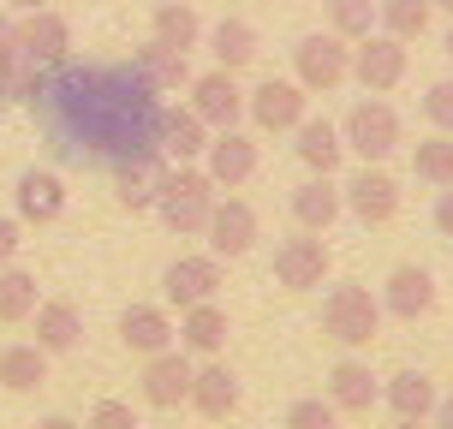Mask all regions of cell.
Masks as SVG:
<instances>
[{
	"mask_svg": "<svg viewBox=\"0 0 453 429\" xmlns=\"http://www.w3.org/2000/svg\"><path fill=\"white\" fill-rule=\"evenodd\" d=\"M30 108L42 113L48 143L66 161L90 167H126L137 156H156L161 96L119 60H60L48 66Z\"/></svg>",
	"mask_w": 453,
	"mask_h": 429,
	"instance_id": "cell-1",
	"label": "cell"
},
{
	"mask_svg": "<svg viewBox=\"0 0 453 429\" xmlns=\"http://www.w3.org/2000/svg\"><path fill=\"white\" fill-rule=\"evenodd\" d=\"M209 209H215V185H209L203 167H191V161H167L161 191H156V215L167 221V233H180V239L203 233Z\"/></svg>",
	"mask_w": 453,
	"mask_h": 429,
	"instance_id": "cell-2",
	"label": "cell"
},
{
	"mask_svg": "<svg viewBox=\"0 0 453 429\" xmlns=\"http://www.w3.org/2000/svg\"><path fill=\"white\" fill-rule=\"evenodd\" d=\"M340 143L358 161H388L406 143V132H400V113L388 108L382 96H370V102H352V113L340 119Z\"/></svg>",
	"mask_w": 453,
	"mask_h": 429,
	"instance_id": "cell-3",
	"label": "cell"
},
{
	"mask_svg": "<svg viewBox=\"0 0 453 429\" xmlns=\"http://www.w3.org/2000/svg\"><path fill=\"white\" fill-rule=\"evenodd\" d=\"M293 84L298 90H311V96H328V90H340L346 78H352V48L340 42L334 30H317V36H298V48H293Z\"/></svg>",
	"mask_w": 453,
	"mask_h": 429,
	"instance_id": "cell-4",
	"label": "cell"
},
{
	"mask_svg": "<svg viewBox=\"0 0 453 429\" xmlns=\"http://www.w3.org/2000/svg\"><path fill=\"white\" fill-rule=\"evenodd\" d=\"M382 328V298H370V287H334L322 298V334L340 346H370Z\"/></svg>",
	"mask_w": 453,
	"mask_h": 429,
	"instance_id": "cell-5",
	"label": "cell"
},
{
	"mask_svg": "<svg viewBox=\"0 0 453 429\" xmlns=\"http://www.w3.org/2000/svg\"><path fill=\"white\" fill-rule=\"evenodd\" d=\"M340 203L352 209L364 226H388L400 215V185H394V173H388L382 161H364L358 173L340 185Z\"/></svg>",
	"mask_w": 453,
	"mask_h": 429,
	"instance_id": "cell-6",
	"label": "cell"
},
{
	"mask_svg": "<svg viewBox=\"0 0 453 429\" xmlns=\"http://www.w3.org/2000/svg\"><path fill=\"white\" fill-rule=\"evenodd\" d=\"M185 90H191V102H185V108L197 113L209 132H233V126L245 119V90L233 84V72H221V66H215V72H197Z\"/></svg>",
	"mask_w": 453,
	"mask_h": 429,
	"instance_id": "cell-7",
	"label": "cell"
},
{
	"mask_svg": "<svg viewBox=\"0 0 453 429\" xmlns=\"http://www.w3.org/2000/svg\"><path fill=\"white\" fill-rule=\"evenodd\" d=\"M19 54L30 60V66H60V60H72V24L66 12H54V6H42V12H24L19 19Z\"/></svg>",
	"mask_w": 453,
	"mask_h": 429,
	"instance_id": "cell-8",
	"label": "cell"
},
{
	"mask_svg": "<svg viewBox=\"0 0 453 429\" xmlns=\"http://www.w3.org/2000/svg\"><path fill=\"white\" fill-rule=\"evenodd\" d=\"M328 269H334V257H328V245H322V233L287 239V245L274 250V280H280L287 293H311V287H322Z\"/></svg>",
	"mask_w": 453,
	"mask_h": 429,
	"instance_id": "cell-9",
	"label": "cell"
},
{
	"mask_svg": "<svg viewBox=\"0 0 453 429\" xmlns=\"http://www.w3.org/2000/svg\"><path fill=\"white\" fill-rule=\"evenodd\" d=\"M406 42H394V36H364L352 48V78H358L370 96H388L394 84H406Z\"/></svg>",
	"mask_w": 453,
	"mask_h": 429,
	"instance_id": "cell-10",
	"label": "cell"
},
{
	"mask_svg": "<svg viewBox=\"0 0 453 429\" xmlns=\"http://www.w3.org/2000/svg\"><path fill=\"white\" fill-rule=\"evenodd\" d=\"M257 161H263V156H257V143L233 126V132H215V137H209L203 173H209V185H215V191H239V185L257 173Z\"/></svg>",
	"mask_w": 453,
	"mask_h": 429,
	"instance_id": "cell-11",
	"label": "cell"
},
{
	"mask_svg": "<svg viewBox=\"0 0 453 429\" xmlns=\"http://www.w3.org/2000/svg\"><path fill=\"white\" fill-rule=\"evenodd\" d=\"M304 102H311V90H298L293 78H269L245 96V113L257 119V132H293L304 119Z\"/></svg>",
	"mask_w": 453,
	"mask_h": 429,
	"instance_id": "cell-12",
	"label": "cell"
},
{
	"mask_svg": "<svg viewBox=\"0 0 453 429\" xmlns=\"http://www.w3.org/2000/svg\"><path fill=\"white\" fill-rule=\"evenodd\" d=\"M209 250L215 257H245L257 239H263V215L245 203V197H226V203H215L209 209Z\"/></svg>",
	"mask_w": 453,
	"mask_h": 429,
	"instance_id": "cell-13",
	"label": "cell"
},
{
	"mask_svg": "<svg viewBox=\"0 0 453 429\" xmlns=\"http://www.w3.org/2000/svg\"><path fill=\"white\" fill-rule=\"evenodd\" d=\"M161 287H167V298H173L180 310L209 304V298L221 293V257H215V250H203V257H180V263H167Z\"/></svg>",
	"mask_w": 453,
	"mask_h": 429,
	"instance_id": "cell-14",
	"label": "cell"
},
{
	"mask_svg": "<svg viewBox=\"0 0 453 429\" xmlns=\"http://www.w3.org/2000/svg\"><path fill=\"white\" fill-rule=\"evenodd\" d=\"M12 203H19V221H60L66 215V180L60 173H48V167H30V173H19V185H12Z\"/></svg>",
	"mask_w": 453,
	"mask_h": 429,
	"instance_id": "cell-15",
	"label": "cell"
},
{
	"mask_svg": "<svg viewBox=\"0 0 453 429\" xmlns=\"http://www.w3.org/2000/svg\"><path fill=\"white\" fill-rule=\"evenodd\" d=\"M382 310H388V317H400V322L430 317V310H435V280H430V269L400 263V269L388 274V287H382Z\"/></svg>",
	"mask_w": 453,
	"mask_h": 429,
	"instance_id": "cell-16",
	"label": "cell"
},
{
	"mask_svg": "<svg viewBox=\"0 0 453 429\" xmlns=\"http://www.w3.org/2000/svg\"><path fill=\"white\" fill-rule=\"evenodd\" d=\"M185 394H191V358L185 352H156V358H143V400L156 411H173L185 406Z\"/></svg>",
	"mask_w": 453,
	"mask_h": 429,
	"instance_id": "cell-17",
	"label": "cell"
},
{
	"mask_svg": "<svg viewBox=\"0 0 453 429\" xmlns=\"http://www.w3.org/2000/svg\"><path fill=\"white\" fill-rule=\"evenodd\" d=\"M376 400H382V387H376V376H370L364 358H340L334 370H328V406L334 411H346V418H370Z\"/></svg>",
	"mask_w": 453,
	"mask_h": 429,
	"instance_id": "cell-18",
	"label": "cell"
},
{
	"mask_svg": "<svg viewBox=\"0 0 453 429\" xmlns=\"http://www.w3.org/2000/svg\"><path fill=\"white\" fill-rule=\"evenodd\" d=\"M185 400L203 411L209 424H226L245 394H239V376H233L226 364H203V370H191V394H185Z\"/></svg>",
	"mask_w": 453,
	"mask_h": 429,
	"instance_id": "cell-19",
	"label": "cell"
},
{
	"mask_svg": "<svg viewBox=\"0 0 453 429\" xmlns=\"http://www.w3.org/2000/svg\"><path fill=\"white\" fill-rule=\"evenodd\" d=\"M340 185L334 173H311L304 185H293V221L304 226V233H328V226L340 221Z\"/></svg>",
	"mask_w": 453,
	"mask_h": 429,
	"instance_id": "cell-20",
	"label": "cell"
},
{
	"mask_svg": "<svg viewBox=\"0 0 453 429\" xmlns=\"http://www.w3.org/2000/svg\"><path fill=\"white\" fill-rule=\"evenodd\" d=\"M119 340H126L132 358H156V352L173 346V317H167L161 304H132V310L119 317Z\"/></svg>",
	"mask_w": 453,
	"mask_h": 429,
	"instance_id": "cell-21",
	"label": "cell"
},
{
	"mask_svg": "<svg viewBox=\"0 0 453 429\" xmlns=\"http://www.w3.org/2000/svg\"><path fill=\"white\" fill-rule=\"evenodd\" d=\"M30 317H36V346H42L48 358H54V352H72V346L84 340V310H78L72 298H42Z\"/></svg>",
	"mask_w": 453,
	"mask_h": 429,
	"instance_id": "cell-22",
	"label": "cell"
},
{
	"mask_svg": "<svg viewBox=\"0 0 453 429\" xmlns=\"http://www.w3.org/2000/svg\"><path fill=\"white\" fill-rule=\"evenodd\" d=\"M150 42L173 48V54L203 48V19H197V6H191V0H161L156 19H150Z\"/></svg>",
	"mask_w": 453,
	"mask_h": 429,
	"instance_id": "cell-23",
	"label": "cell"
},
{
	"mask_svg": "<svg viewBox=\"0 0 453 429\" xmlns=\"http://www.w3.org/2000/svg\"><path fill=\"white\" fill-rule=\"evenodd\" d=\"M293 149H298V161L311 167V173H334L340 167V156H346V143H340V126L334 119H317V113H304L293 126Z\"/></svg>",
	"mask_w": 453,
	"mask_h": 429,
	"instance_id": "cell-24",
	"label": "cell"
},
{
	"mask_svg": "<svg viewBox=\"0 0 453 429\" xmlns=\"http://www.w3.org/2000/svg\"><path fill=\"white\" fill-rule=\"evenodd\" d=\"M161 173H167V156H137L126 167H113V197L119 209H156V191H161Z\"/></svg>",
	"mask_w": 453,
	"mask_h": 429,
	"instance_id": "cell-25",
	"label": "cell"
},
{
	"mask_svg": "<svg viewBox=\"0 0 453 429\" xmlns=\"http://www.w3.org/2000/svg\"><path fill=\"white\" fill-rule=\"evenodd\" d=\"M156 149H161L167 161H197V156L209 149V126H203L191 108H161Z\"/></svg>",
	"mask_w": 453,
	"mask_h": 429,
	"instance_id": "cell-26",
	"label": "cell"
},
{
	"mask_svg": "<svg viewBox=\"0 0 453 429\" xmlns=\"http://www.w3.org/2000/svg\"><path fill=\"white\" fill-rule=\"evenodd\" d=\"M126 66H132L156 96H173V90H185V84H191V66H185V54H173V48H161V42H143L132 60H126Z\"/></svg>",
	"mask_w": 453,
	"mask_h": 429,
	"instance_id": "cell-27",
	"label": "cell"
},
{
	"mask_svg": "<svg viewBox=\"0 0 453 429\" xmlns=\"http://www.w3.org/2000/svg\"><path fill=\"white\" fill-rule=\"evenodd\" d=\"M382 400H388V411L394 418H411V424H424L435 411V382L424 376V370H400V376H388V387H382Z\"/></svg>",
	"mask_w": 453,
	"mask_h": 429,
	"instance_id": "cell-28",
	"label": "cell"
},
{
	"mask_svg": "<svg viewBox=\"0 0 453 429\" xmlns=\"http://www.w3.org/2000/svg\"><path fill=\"white\" fill-rule=\"evenodd\" d=\"M173 334H180L185 352H203V358H215V352L226 346V310L215 304V298H209V304H191Z\"/></svg>",
	"mask_w": 453,
	"mask_h": 429,
	"instance_id": "cell-29",
	"label": "cell"
},
{
	"mask_svg": "<svg viewBox=\"0 0 453 429\" xmlns=\"http://www.w3.org/2000/svg\"><path fill=\"white\" fill-rule=\"evenodd\" d=\"M48 382V352L42 346H0V387L6 394H36Z\"/></svg>",
	"mask_w": 453,
	"mask_h": 429,
	"instance_id": "cell-30",
	"label": "cell"
},
{
	"mask_svg": "<svg viewBox=\"0 0 453 429\" xmlns=\"http://www.w3.org/2000/svg\"><path fill=\"white\" fill-rule=\"evenodd\" d=\"M209 54H215V66L221 72H239L257 60V30H250L245 19H221L209 24Z\"/></svg>",
	"mask_w": 453,
	"mask_h": 429,
	"instance_id": "cell-31",
	"label": "cell"
},
{
	"mask_svg": "<svg viewBox=\"0 0 453 429\" xmlns=\"http://www.w3.org/2000/svg\"><path fill=\"white\" fill-rule=\"evenodd\" d=\"M430 12H435L430 0H376V24L394 42H418L430 30Z\"/></svg>",
	"mask_w": 453,
	"mask_h": 429,
	"instance_id": "cell-32",
	"label": "cell"
},
{
	"mask_svg": "<svg viewBox=\"0 0 453 429\" xmlns=\"http://www.w3.org/2000/svg\"><path fill=\"white\" fill-rule=\"evenodd\" d=\"M42 304V293H36V274L19 269V263H6L0 269V322H30V310Z\"/></svg>",
	"mask_w": 453,
	"mask_h": 429,
	"instance_id": "cell-33",
	"label": "cell"
},
{
	"mask_svg": "<svg viewBox=\"0 0 453 429\" xmlns=\"http://www.w3.org/2000/svg\"><path fill=\"white\" fill-rule=\"evenodd\" d=\"M411 173L424 185H435V191H448L453 185V137L448 132H430L418 149H411Z\"/></svg>",
	"mask_w": 453,
	"mask_h": 429,
	"instance_id": "cell-34",
	"label": "cell"
},
{
	"mask_svg": "<svg viewBox=\"0 0 453 429\" xmlns=\"http://www.w3.org/2000/svg\"><path fill=\"white\" fill-rule=\"evenodd\" d=\"M328 6V30L340 42H364L376 36V0H322Z\"/></svg>",
	"mask_w": 453,
	"mask_h": 429,
	"instance_id": "cell-35",
	"label": "cell"
},
{
	"mask_svg": "<svg viewBox=\"0 0 453 429\" xmlns=\"http://www.w3.org/2000/svg\"><path fill=\"white\" fill-rule=\"evenodd\" d=\"M334 418H340V411L328 406V400H317V394L287 406V429H334Z\"/></svg>",
	"mask_w": 453,
	"mask_h": 429,
	"instance_id": "cell-36",
	"label": "cell"
},
{
	"mask_svg": "<svg viewBox=\"0 0 453 429\" xmlns=\"http://www.w3.org/2000/svg\"><path fill=\"white\" fill-rule=\"evenodd\" d=\"M424 119H430L435 132L453 137V78H441V84H430V90H424Z\"/></svg>",
	"mask_w": 453,
	"mask_h": 429,
	"instance_id": "cell-37",
	"label": "cell"
},
{
	"mask_svg": "<svg viewBox=\"0 0 453 429\" xmlns=\"http://www.w3.org/2000/svg\"><path fill=\"white\" fill-rule=\"evenodd\" d=\"M84 429H143V424H137V411L126 406V400H96V411H90Z\"/></svg>",
	"mask_w": 453,
	"mask_h": 429,
	"instance_id": "cell-38",
	"label": "cell"
},
{
	"mask_svg": "<svg viewBox=\"0 0 453 429\" xmlns=\"http://www.w3.org/2000/svg\"><path fill=\"white\" fill-rule=\"evenodd\" d=\"M24 54H19V19L12 12H0V72H12Z\"/></svg>",
	"mask_w": 453,
	"mask_h": 429,
	"instance_id": "cell-39",
	"label": "cell"
},
{
	"mask_svg": "<svg viewBox=\"0 0 453 429\" xmlns=\"http://www.w3.org/2000/svg\"><path fill=\"white\" fill-rule=\"evenodd\" d=\"M19 245H24V226L12 221V215H0V269L19 257Z\"/></svg>",
	"mask_w": 453,
	"mask_h": 429,
	"instance_id": "cell-40",
	"label": "cell"
},
{
	"mask_svg": "<svg viewBox=\"0 0 453 429\" xmlns=\"http://www.w3.org/2000/svg\"><path fill=\"white\" fill-rule=\"evenodd\" d=\"M435 233H441V239H453V185L435 197Z\"/></svg>",
	"mask_w": 453,
	"mask_h": 429,
	"instance_id": "cell-41",
	"label": "cell"
},
{
	"mask_svg": "<svg viewBox=\"0 0 453 429\" xmlns=\"http://www.w3.org/2000/svg\"><path fill=\"white\" fill-rule=\"evenodd\" d=\"M430 418H435V429H453V394H448V400H435Z\"/></svg>",
	"mask_w": 453,
	"mask_h": 429,
	"instance_id": "cell-42",
	"label": "cell"
},
{
	"mask_svg": "<svg viewBox=\"0 0 453 429\" xmlns=\"http://www.w3.org/2000/svg\"><path fill=\"white\" fill-rule=\"evenodd\" d=\"M36 429H84V424H78V418H66V411H54V418H42Z\"/></svg>",
	"mask_w": 453,
	"mask_h": 429,
	"instance_id": "cell-43",
	"label": "cell"
},
{
	"mask_svg": "<svg viewBox=\"0 0 453 429\" xmlns=\"http://www.w3.org/2000/svg\"><path fill=\"white\" fill-rule=\"evenodd\" d=\"M6 6H12V12H42L48 0H6Z\"/></svg>",
	"mask_w": 453,
	"mask_h": 429,
	"instance_id": "cell-44",
	"label": "cell"
},
{
	"mask_svg": "<svg viewBox=\"0 0 453 429\" xmlns=\"http://www.w3.org/2000/svg\"><path fill=\"white\" fill-rule=\"evenodd\" d=\"M394 429H424V424H411V418H394Z\"/></svg>",
	"mask_w": 453,
	"mask_h": 429,
	"instance_id": "cell-45",
	"label": "cell"
},
{
	"mask_svg": "<svg viewBox=\"0 0 453 429\" xmlns=\"http://www.w3.org/2000/svg\"><path fill=\"white\" fill-rule=\"evenodd\" d=\"M441 48H448V60H453V24H448V36H441Z\"/></svg>",
	"mask_w": 453,
	"mask_h": 429,
	"instance_id": "cell-46",
	"label": "cell"
},
{
	"mask_svg": "<svg viewBox=\"0 0 453 429\" xmlns=\"http://www.w3.org/2000/svg\"><path fill=\"white\" fill-rule=\"evenodd\" d=\"M430 6H441V12H453V0H430Z\"/></svg>",
	"mask_w": 453,
	"mask_h": 429,
	"instance_id": "cell-47",
	"label": "cell"
}]
</instances>
